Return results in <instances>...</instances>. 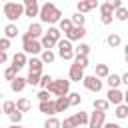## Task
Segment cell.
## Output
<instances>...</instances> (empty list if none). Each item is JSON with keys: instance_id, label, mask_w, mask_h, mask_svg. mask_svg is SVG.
<instances>
[{"instance_id": "cell-42", "label": "cell", "mask_w": 128, "mask_h": 128, "mask_svg": "<svg viewBox=\"0 0 128 128\" xmlns=\"http://www.w3.org/2000/svg\"><path fill=\"white\" fill-rule=\"evenodd\" d=\"M10 122H12V124H20V122H22V112L14 110V112L10 114Z\"/></svg>"}, {"instance_id": "cell-23", "label": "cell", "mask_w": 128, "mask_h": 128, "mask_svg": "<svg viewBox=\"0 0 128 128\" xmlns=\"http://www.w3.org/2000/svg\"><path fill=\"white\" fill-rule=\"evenodd\" d=\"M14 104H16V110L18 112H28L30 110V100L28 98H18Z\"/></svg>"}, {"instance_id": "cell-22", "label": "cell", "mask_w": 128, "mask_h": 128, "mask_svg": "<svg viewBox=\"0 0 128 128\" xmlns=\"http://www.w3.org/2000/svg\"><path fill=\"white\" fill-rule=\"evenodd\" d=\"M56 60V54L52 50H42V56H40V62L42 64H52Z\"/></svg>"}, {"instance_id": "cell-32", "label": "cell", "mask_w": 128, "mask_h": 128, "mask_svg": "<svg viewBox=\"0 0 128 128\" xmlns=\"http://www.w3.org/2000/svg\"><path fill=\"white\" fill-rule=\"evenodd\" d=\"M44 34H46V36H50V38H52L54 42H58V40H60V34H62V32H60V30H58L56 26H50V28H48V32H44Z\"/></svg>"}, {"instance_id": "cell-5", "label": "cell", "mask_w": 128, "mask_h": 128, "mask_svg": "<svg viewBox=\"0 0 128 128\" xmlns=\"http://www.w3.org/2000/svg\"><path fill=\"white\" fill-rule=\"evenodd\" d=\"M22 48H24V54H38V52H42L40 42L28 38L26 34H22Z\"/></svg>"}, {"instance_id": "cell-15", "label": "cell", "mask_w": 128, "mask_h": 128, "mask_svg": "<svg viewBox=\"0 0 128 128\" xmlns=\"http://www.w3.org/2000/svg\"><path fill=\"white\" fill-rule=\"evenodd\" d=\"M26 86H28V84H26V78H22V76H16V78L10 82V88H12V92H22Z\"/></svg>"}, {"instance_id": "cell-19", "label": "cell", "mask_w": 128, "mask_h": 128, "mask_svg": "<svg viewBox=\"0 0 128 128\" xmlns=\"http://www.w3.org/2000/svg\"><path fill=\"white\" fill-rule=\"evenodd\" d=\"M18 36V26L16 24H8L6 28H4V38L6 40H12V38H16Z\"/></svg>"}, {"instance_id": "cell-45", "label": "cell", "mask_w": 128, "mask_h": 128, "mask_svg": "<svg viewBox=\"0 0 128 128\" xmlns=\"http://www.w3.org/2000/svg\"><path fill=\"white\" fill-rule=\"evenodd\" d=\"M10 48V40H6V38H0V52H6Z\"/></svg>"}, {"instance_id": "cell-3", "label": "cell", "mask_w": 128, "mask_h": 128, "mask_svg": "<svg viewBox=\"0 0 128 128\" xmlns=\"http://www.w3.org/2000/svg\"><path fill=\"white\" fill-rule=\"evenodd\" d=\"M48 92L54 94L56 98H60V96H68V94H70V80H64V78L52 80V84L48 86Z\"/></svg>"}, {"instance_id": "cell-24", "label": "cell", "mask_w": 128, "mask_h": 128, "mask_svg": "<svg viewBox=\"0 0 128 128\" xmlns=\"http://www.w3.org/2000/svg\"><path fill=\"white\" fill-rule=\"evenodd\" d=\"M72 120L76 122V126H82V124H88V114L86 112H74V116H72Z\"/></svg>"}, {"instance_id": "cell-17", "label": "cell", "mask_w": 128, "mask_h": 128, "mask_svg": "<svg viewBox=\"0 0 128 128\" xmlns=\"http://www.w3.org/2000/svg\"><path fill=\"white\" fill-rule=\"evenodd\" d=\"M52 102H54V110H56V112H64V110L70 108L66 96H60V98H56V100H52Z\"/></svg>"}, {"instance_id": "cell-39", "label": "cell", "mask_w": 128, "mask_h": 128, "mask_svg": "<svg viewBox=\"0 0 128 128\" xmlns=\"http://www.w3.org/2000/svg\"><path fill=\"white\" fill-rule=\"evenodd\" d=\"M44 128H60V120L54 118V116H50V118L44 122Z\"/></svg>"}, {"instance_id": "cell-28", "label": "cell", "mask_w": 128, "mask_h": 128, "mask_svg": "<svg viewBox=\"0 0 128 128\" xmlns=\"http://www.w3.org/2000/svg\"><path fill=\"white\" fill-rule=\"evenodd\" d=\"M108 74H110V70L106 64H96V74H94L96 78H106Z\"/></svg>"}, {"instance_id": "cell-11", "label": "cell", "mask_w": 128, "mask_h": 128, "mask_svg": "<svg viewBox=\"0 0 128 128\" xmlns=\"http://www.w3.org/2000/svg\"><path fill=\"white\" fill-rule=\"evenodd\" d=\"M78 14H86V12H90V10H94V8H98V0H80L78 2Z\"/></svg>"}, {"instance_id": "cell-12", "label": "cell", "mask_w": 128, "mask_h": 128, "mask_svg": "<svg viewBox=\"0 0 128 128\" xmlns=\"http://www.w3.org/2000/svg\"><path fill=\"white\" fill-rule=\"evenodd\" d=\"M28 38H32V40H38V38H42V34H44V30H42V24H38V22H32L30 26H28V32H24Z\"/></svg>"}, {"instance_id": "cell-27", "label": "cell", "mask_w": 128, "mask_h": 128, "mask_svg": "<svg viewBox=\"0 0 128 128\" xmlns=\"http://www.w3.org/2000/svg\"><path fill=\"white\" fill-rule=\"evenodd\" d=\"M88 52H90V46L88 44H78L76 48H74V56H88Z\"/></svg>"}, {"instance_id": "cell-21", "label": "cell", "mask_w": 128, "mask_h": 128, "mask_svg": "<svg viewBox=\"0 0 128 128\" xmlns=\"http://www.w3.org/2000/svg\"><path fill=\"white\" fill-rule=\"evenodd\" d=\"M92 106H94V110H96V112H104V114H106V112H108V108H110V104H108L106 100H100V98H96V100L92 102Z\"/></svg>"}, {"instance_id": "cell-30", "label": "cell", "mask_w": 128, "mask_h": 128, "mask_svg": "<svg viewBox=\"0 0 128 128\" xmlns=\"http://www.w3.org/2000/svg\"><path fill=\"white\" fill-rule=\"evenodd\" d=\"M116 118H120V120H124V118H128V106L126 104H118L116 106Z\"/></svg>"}, {"instance_id": "cell-4", "label": "cell", "mask_w": 128, "mask_h": 128, "mask_svg": "<svg viewBox=\"0 0 128 128\" xmlns=\"http://www.w3.org/2000/svg\"><path fill=\"white\" fill-rule=\"evenodd\" d=\"M56 46H58V56L62 60H74V46H72V42H68L66 38H60L56 42Z\"/></svg>"}, {"instance_id": "cell-37", "label": "cell", "mask_w": 128, "mask_h": 128, "mask_svg": "<svg viewBox=\"0 0 128 128\" xmlns=\"http://www.w3.org/2000/svg\"><path fill=\"white\" fill-rule=\"evenodd\" d=\"M40 76H42V74H34V72H30V74H28V78H26V84L36 86V84L40 82Z\"/></svg>"}, {"instance_id": "cell-48", "label": "cell", "mask_w": 128, "mask_h": 128, "mask_svg": "<svg viewBox=\"0 0 128 128\" xmlns=\"http://www.w3.org/2000/svg\"><path fill=\"white\" fill-rule=\"evenodd\" d=\"M100 22L108 26V24H112V16H100Z\"/></svg>"}, {"instance_id": "cell-16", "label": "cell", "mask_w": 128, "mask_h": 128, "mask_svg": "<svg viewBox=\"0 0 128 128\" xmlns=\"http://www.w3.org/2000/svg\"><path fill=\"white\" fill-rule=\"evenodd\" d=\"M26 64H28L30 72H34V74H42V68H44V64L40 62V58H30Z\"/></svg>"}, {"instance_id": "cell-46", "label": "cell", "mask_w": 128, "mask_h": 128, "mask_svg": "<svg viewBox=\"0 0 128 128\" xmlns=\"http://www.w3.org/2000/svg\"><path fill=\"white\" fill-rule=\"evenodd\" d=\"M110 6H112V10H118L122 6V0H110Z\"/></svg>"}, {"instance_id": "cell-6", "label": "cell", "mask_w": 128, "mask_h": 128, "mask_svg": "<svg viewBox=\"0 0 128 128\" xmlns=\"http://www.w3.org/2000/svg\"><path fill=\"white\" fill-rule=\"evenodd\" d=\"M82 84H84V88L90 90V92H100V90H102V80L96 78L94 74H92V76H84V78H82Z\"/></svg>"}, {"instance_id": "cell-7", "label": "cell", "mask_w": 128, "mask_h": 128, "mask_svg": "<svg viewBox=\"0 0 128 128\" xmlns=\"http://www.w3.org/2000/svg\"><path fill=\"white\" fill-rule=\"evenodd\" d=\"M108 98H106V102L108 104H114V106H118V104H124V100L128 98L126 94H122L118 88H112V90H108V94H106Z\"/></svg>"}, {"instance_id": "cell-25", "label": "cell", "mask_w": 128, "mask_h": 128, "mask_svg": "<svg viewBox=\"0 0 128 128\" xmlns=\"http://www.w3.org/2000/svg\"><path fill=\"white\" fill-rule=\"evenodd\" d=\"M40 46L44 48V50H52L54 46H56V42L50 38V36H46V34H42V40H40Z\"/></svg>"}, {"instance_id": "cell-34", "label": "cell", "mask_w": 128, "mask_h": 128, "mask_svg": "<svg viewBox=\"0 0 128 128\" xmlns=\"http://www.w3.org/2000/svg\"><path fill=\"white\" fill-rule=\"evenodd\" d=\"M52 80H54V78H52L50 74H42V76H40V82H38V84H40V86H42L44 90H48V86L52 84Z\"/></svg>"}, {"instance_id": "cell-40", "label": "cell", "mask_w": 128, "mask_h": 128, "mask_svg": "<svg viewBox=\"0 0 128 128\" xmlns=\"http://www.w3.org/2000/svg\"><path fill=\"white\" fill-rule=\"evenodd\" d=\"M116 18H118V20H122V22H124V20H128V8L120 6V8L116 10Z\"/></svg>"}, {"instance_id": "cell-8", "label": "cell", "mask_w": 128, "mask_h": 128, "mask_svg": "<svg viewBox=\"0 0 128 128\" xmlns=\"http://www.w3.org/2000/svg\"><path fill=\"white\" fill-rule=\"evenodd\" d=\"M84 36H86V28H84V26H72V28L66 32V40H68V42L82 40Z\"/></svg>"}, {"instance_id": "cell-52", "label": "cell", "mask_w": 128, "mask_h": 128, "mask_svg": "<svg viewBox=\"0 0 128 128\" xmlns=\"http://www.w3.org/2000/svg\"><path fill=\"white\" fill-rule=\"evenodd\" d=\"M0 114H2V110H0Z\"/></svg>"}, {"instance_id": "cell-13", "label": "cell", "mask_w": 128, "mask_h": 128, "mask_svg": "<svg viewBox=\"0 0 128 128\" xmlns=\"http://www.w3.org/2000/svg\"><path fill=\"white\" fill-rule=\"evenodd\" d=\"M26 62H28V60H26V54H24V52H16V54L12 56V68H14L16 72H18L20 68H24Z\"/></svg>"}, {"instance_id": "cell-20", "label": "cell", "mask_w": 128, "mask_h": 128, "mask_svg": "<svg viewBox=\"0 0 128 128\" xmlns=\"http://www.w3.org/2000/svg\"><path fill=\"white\" fill-rule=\"evenodd\" d=\"M120 42H122V38H120V34H116V32L108 34V38H106V44H108L110 48H118Z\"/></svg>"}, {"instance_id": "cell-33", "label": "cell", "mask_w": 128, "mask_h": 128, "mask_svg": "<svg viewBox=\"0 0 128 128\" xmlns=\"http://www.w3.org/2000/svg\"><path fill=\"white\" fill-rule=\"evenodd\" d=\"M98 8H100V14L102 16H112V6H110V2H104V4H98Z\"/></svg>"}, {"instance_id": "cell-38", "label": "cell", "mask_w": 128, "mask_h": 128, "mask_svg": "<svg viewBox=\"0 0 128 128\" xmlns=\"http://www.w3.org/2000/svg\"><path fill=\"white\" fill-rule=\"evenodd\" d=\"M14 110H16V104H14L12 100H6V102H4V106H2V112H6V114L10 116Z\"/></svg>"}, {"instance_id": "cell-18", "label": "cell", "mask_w": 128, "mask_h": 128, "mask_svg": "<svg viewBox=\"0 0 128 128\" xmlns=\"http://www.w3.org/2000/svg\"><path fill=\"white\" fill-rule=\"evenodd\" d=\"M40 112L42 114H46V116H54L56 114V110H54V102L52 100H48V102H40Z\"/></svg>"}, {"instance_id": "cell-43", "label": "cell", "mask_w": 128, "mask_h": 128, "mask_svg": "<svg viewBox=\"0 0 128 128\" xmlns=\"http://www.w3.org/2000/svg\"><path fill=\"white\" fill-rule=\"evenodd\" d=\"M60 128H78V126H76V122L70 116V118H64V122H60Z\"/></svg>"}, {"instance_id": "cell-29", "label": "cell", "mask_w": 128, "mask_h": 128, "mask_svg": "<svg viewBox=\"0 0 128 128\" xmlns=\"http://www.w3.org/2000/svg\"><path fill=\"white\" fill-rule=\"evenodd\" d=\"M66 98H68V106H78V104L82 102V96H80L78 92H70Z\"/></svg>"}, {"instance_id": "cell-2", "label": "cell", "mask_w": 128, "mask_h": 128, "mask_svg": "<svg viewBox=\"0 0 128 128\" xmlns=\"http://www.w3.org/2000/svg\"><path fill=\"white\" fill-rule=\"evenodd\" d=\"M2 10H4V16L10 20V24H14L20 16H24V6L20 2H6Z\"/></svg>"}, {"instance_id": "cell-50", "label": "cell", "mask_w": 128, "mask_h": 128, "mask_svg": "<svg viewBox=\"0 0 128 128\" xmlns=\"http://www.w3.org/2000/svg\"><path fill=\"white\" fill-rule=\"evenodd\" d=\"M6 60H8V54L6 52H0V64H4Z\"/></svg>"}, {"instance_id": "cell-44", "label": "cell", "mask_w": 128, "mask_h": 128, "mask_svg": "<svg viewBox=\"0 0 128 128\" xmlns=\"http://www.w3.org/2000/svg\"><path fill=\"white\" fill-rule=\"evenodd\" d=\"M36 96H38L40 102H48V100H50V92H48V90H40Z\"/></svg>"}, {"instance_id": "cell-26", "label": "cell", "mask_w": 128, "mask_h": 128, "mask_svg": "<svg viewBox=\"0 0 128 128\" xmlns=\"http://www.w3.org/2000/svg\"><path fill=\"white\" fill-rule=\"evenodd\" d=\"M106 84L110 86V90H112V88H118V86H120V76H118V74H108V76H106Z\"/></svg>"}, {"instance_id": "cell-14", "label": "cell", "mask_w": 128, "mask_h": 128, "mask_svg": "<svg viewBox=\"0 0 128 128\" xmlns=\"http://www.w3.org/2000/svg\"><path fill=\"white\" fill-rule=\"evenodd\" d=\"M82 78H84V70L80 66L72 64L70 66V82H82Z\"/></svg>"}, {"instance_id": "cell-49", "label": "cell", "mask_w": 128, "mask_h": 128, "mask_svg": "<svg viewBox=\"0 0 128 128\" xmlns=\"http://www.w3.org/2000/svg\"><path fill=\"white\" fill-rule=\"evenodd\" d=\"M120 84H126V86H128V72H124V74L120 76Z\"/></svg>"}, {"instance_id": "cell-31", "label": "cell", "mask_w": 128, "mask_h": 128, "mask_svg": "<svg viewBox=\"0 0 128 128\" xmlns=\"http://www.w3.org/2000/svg\"><path fill=\"white\" fill-rule=\"evenodd\" d=\"M70 28H72V22H70V18H62V20L58 22V30H60V32H64V34H66Z\"/></svg>"}, {"instance_id": "cell-9", "label": "cell", "mask_w": 128, "mask_h": 128, "mask_svg": "<svg viewBox=\"0 0 128 128\" xmlns=\"http://www.w3.org/2000/svg\"><path fill=\"white\" fill-rule=\"evenodd\" d=\"M106 122V114L104 112H92L88 116V128H102V124Z\"/></svg>"}, {"instance_id": "cell-47", "label": "cell", "mask_w": 128, "mask_h": 128, "mask_svg": "<svg viewBox=\"0 0 128 128\" xmlns=\"http://www.w3.org/2000/svg\"><path fill=\"white\" fill-rule=\"evenodd\" d=\"M102 128H122L120 124H116V122H104L102 124Z\"/></svg>"}, {"instance_id": "cell-1", "label": "cell", "mask_w": 128, "mask_h": 128, "mask_svg": "<svg viewBox=\"0 0 128 128\" xmlns=\"http://www.w3.org/2000/svg\"><path fill=\"white\" fill-rule=\"evenodd\" d=\"M38 16H40V22H44V24H56L62 20L60 8H56L52 2H44L38 10Z\"/></svg>"}, {"instance_id": "cell-35", "label": "cell", "mask_w": 128, "mask_h": 128, "mask_svg": "<svg viewBox=\"0 0 128 128\" xmlns=\"http://www.w3.org/2000/svg\"><path fill=\"white\" fill-rule=\"evenodd\" d=\"M84 20H86V16H82V14H74L72 18H70V22H72V26H84Z\"/></svg>"}, {"instance_id": "cell-51", "label": "cell", "mask_w": 128, "mask_h": 128, "mask_svg": "<svg viewBox=\"0 0 128 128\" xmlns=\"http://www.w3.org/2000/svg\"><path fill=\"white\" fill-rule=\"evenodd\" d=\"M10 128H22V126H20V124H12Z\"/></svg>"}, {"instance_id": "cell-41", "label": "cell", "mask_w": 128, "mask_h": 128, "mask_svg": "<svg viewBox=\"0 0 128 128\" xmlns=\"http://www.w3.org/2000/svg\"><path fill=\"white\" fill-rule=\"evenodd\" d=\"M16 74H18V72H16V70H14V68H12V66H10V68H6V70H4V78H6V80H10V82H12V80H14V78H16Z\"/></svg>"}, {"instance_id": "cell-36", "label": "cell", "mask_w": 128, "mask_h": 128, "mask_svg": "<svg viewBox=\"0 0 128 128\" xmlns=\"http://www.w3.org/2000/svg\"><path fill=\"white\" fill-rule=\"evenodd\" d=\"M74 64L84 70V68L88 66V56H74Z\"/></svg>"}, {"instance_id": "cell-10", "label": "cell", "mask_w": 128, "mask_h": 128, "mask_svg": "<svg viewBox=\"0 0 128 128\" xmlns=\"http://www.w3.org/2000/svg\"><path fill=\"white\" fill-rule=\"evenodd\" d=\"M22 6H24V16H38V10H40V4L36 2V0H24L22 2Z\"/></svg>"}]
</instances>
